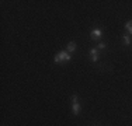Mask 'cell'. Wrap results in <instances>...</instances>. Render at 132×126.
Returning <instances> with one entry per match:
<instances>
[{"label":"cell","mask_w":132,"mask_h":126,"mask_svg":"<svg viewBox=\"0 0 132 126\" xmlns=\"http://www.w3.org/2000/svg\"><path fill=\"white\" fill-rule=\"evenodd\" d=\"M72 56L68 50H61L59 53H56L55 58H53V62L55 63H66V62H70Z\"/></svg>","instance_id":"6da1fadb"},{"label":"cell","mask_w":132,"mask_h":126,"mask_svg":"<svg viewBox=\"0 0 132 126\" xmlns=\"http://www.w3.org/2000/svg\"><path fill=\"white\" fill-rule=\"evenodd\" d=\"M72 109H73V115L77 116L80 113V104H79L77 94H73V97H72Z\"/></svg>","instance_id":"7a4b0ae2"},{"label":"cell","mask_w":132,"mask_h":126,"mask_svg":"<svg viewBox=\"0 0 132 126\" xmlns=\"http://www.w3.org/2000/svg\"><path fill=\"white\" fill-rule=\"evenodd\" d=\"M101 37H103V31L100 30V28H96V30H93V31H92V39L98 41Z\"/></svg>","instance_id":"3957f363"},{"label":"cell","mask_w":132,"mask_h":126,"mask_svg":"<svg viewBox=\"0 0 132 126\" xmlns=\"http://www.w3.org/2000/svg\"><path fill=\"white\" fill-rule=\"evenodd\" d=\"M90 56H92V62H98L100 56H98V49L97 48H93L90 50Z\"/></svg>","instance_id":"277c9868"},{"label":"cell","mask_w":132,"mask_h":126,"mask_svg":"<svg viewBox=\"0 0 132 126\" xmlns=\"http://www.w3.org/2000/svg\"><path fill=\"white\" fill-rule=\"evenodd\" d=\"M77 48V45H76V42H69L68 43V46H66V50H68L69 53H72V52H75Z\"/></svg>","instance_id":"5b68a950"},{"label":"cell","mask_w":132,"mask_h":126,"mask_svg":"<svg viewBox=\"0 0 132 126\" xmlns=\"http://www.w3.org/2000/svg\"><path fill=\"white\" fill-rule=\"evenodd\" d=\"M122 39H124L125 45H131V35L129 34H124V35H122Z\"/></svg>","instance_id":"8992f818"},{"label":"cell","mask_w":132,"mask_h":126,"mask_svg":"<svg viewBox=\"0 0 132 126\" xmlns=\"http://www.w3.org/2000/svg\"><path fill=\"white\" fill-rule=\"evenodd\" d=\"M125 30L128 31V34H129V35H132V20L127 21V24H125Z\"/></svg>","instance_id":"52a82bcc"},{"label":"cell","mask_w":132,"mask_h":126,"mask_svg":"<svg viewBox=\"0 0 132 126\" xmlns=\"http://www.w3.org/2000/svg\"><path fill=\"white\" fill-rule=\"evenodd\" d=\"M105 46H107V45H105L104 42H100L98 45H97V48H98V49H105Z\"/></svg>","instance_id":"ba28073f"}]
</instances>
